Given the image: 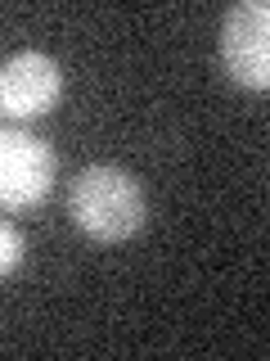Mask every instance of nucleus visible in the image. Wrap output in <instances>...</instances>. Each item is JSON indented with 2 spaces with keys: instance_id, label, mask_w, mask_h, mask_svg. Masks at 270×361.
Segmentation results:
<instances>
[{
  "instance_id": "f03ea898",
  "label": "nucleus",
  "mask_w": 270,
  "mask_h": 361,
  "mask_svg": "<svg viewBox=\"0 0 270 361\" xmlns=\"http://www.w3.org/2000/svg\"><path fill=\"white\" fill-rule=\"evenodd\" d=\"M54 190V149L50 140L0 127V212H27L41 208Z\"/></svg>"
},
{
  "instance_id": "f257e3e1",
  "label": "nucleus",
  "mask_w": 270,
  "mask_h": 361,
  "mask_svg": "<svg viewBox=\"0 0 270 361\" xmlns=\"http://www.w3.org/2000/svg\"><path fill=\"white\" fill-rule=\"evenodd\" d=\"M68 212H72L77 231L99 244H127L131 235H140L149 226L144 185L127 167H112V163H90L72 176Z\"/></svg>"
},
{
  "instance_id": "39448f33",
  "label": "nucleus",
  "mask_w": 270,
  "mask_h": 361,
  "mask_svg": "<svg viewBox=\"0 0 270 361\" xmlns=\"http://www.w3.org/2000/svg\"><path fill=\"white\" fill-rule=\"evenodd\" d=\"M22 257H27V240H22V231L14 221L0 217V280L14 276V271L22 267Z\"/></svg>"
},
{
  "instance_id": "7ed1b4c3",
  "label": "nucleus",
  "mask_w": 270,
  "mask_h": 361,
  "mask_svg": "<svg viewBox=\"0 0 270 361\" xmlns=\"http://www.w3.org/2000/svg\"><path fill=\"white\" fill-rule=\"evenodd\" d=\"M221 68L243 90L270 86V5L266 0H239L221 18Z\"/></svg>"
},
{
  "instance_id": "20e7f679",
  "label": "nucleus",
  "mask_w": 270,
  "mask_h": 361,
  "mask_svg": "<svg viewBox=\"0 0 270 361\" xmlns=\"http://www.w3.org/2000/svg\"><path fill=\"white\" fill-rule=\"evenodd\" d=\"M63 99V68L41 50H18L0 68V113L14 122H32L54 113Z\"/></svg>"
}]
</instances>
